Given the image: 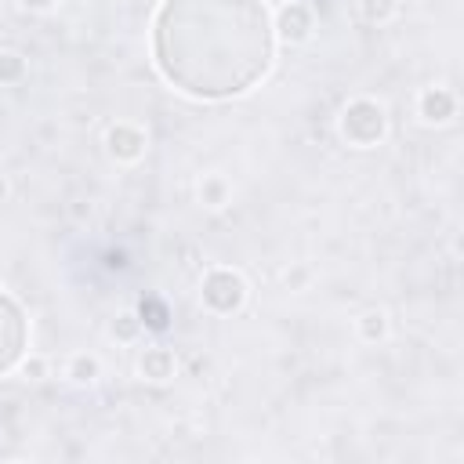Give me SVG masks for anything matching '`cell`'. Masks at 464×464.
<instances>
[{
    "label": "cell",
    "mask_w": 464,
    "mask_h": 464,
    "mask_svg": "<svg viewBox=\"0 0 464 464\" xmlns=\"http://www.w3.org/2000/svg\"><path fill=\"white\" fill-rule=\"evenodd\" d=\"M105 149L116 163H134L145 152V130L138 123H112L105 134Z\"/></svg>",
    "instance_id": "5"
},
{
    "label": "cell",
    "mask_w": 464,
    "mask_h": 464,
    "mask_svg": "<svg viewBox=\"0 0 464 464\" xmlns=\"http://www.w3.org/2000/svg\"><path fill=\"white\" fill-rule=\"evenodd\" d=\"M25 76V62L18 54H0V83H18Z\"/></svg>",
    "instance_id": "10"
},
{
    "label": "cell",
    "mask_w": 464,
    "mask_h": 464,
    "mask_svg": "<svg viewBox=\"0 0 464 464\" xmlns=\"http://www.w3.org/2000/svg\"><path fill=\"white\" fill-rule=\"evenodd\" d=\"M395 14V0H362V18L366 22H388Z\"/></svg>",
    "instance_id": "11"
},
{
    "label": "cell",
    "mask_w": 464,
    "mask_h": 464,
    "mask_svg": "<svg viewBox=\"0 0 464 464\" xmlns=\"http://www.w3.org/2000/svg\"><path fill=\"white\" fill-rule=\"evenodd\" d=\"M453 112H457L453 91H446V87H428V91L420 94V116H424L428 123H446V120H453Z\"/></svg>",
    "instance_id": "7"
},
{
    "label": "cell",
    "mask_w": 464,
    "mask_h": 464,
    "mask_svg": "<svg viewBox=\"0 0 464 464\" xmlns=\"http://www.w3.org/2000/svg\"><path fill=\"white\" fill-rule=\"evenodd\" d=\"M138 326H141V319H138V315H130V312H127V315H120V319H116V323H112V334H116V337H120V341H130V337H134V334H138Z\"/></svg>",
    "instance_id": "13"
},
{
    "label": "cell",
    "mask_w": 464,
    "mask_h": 464,
    "mask_svg": "<svg viewBox=\"0 0 464 464\" xmlns=\"http://www.w3.org/2000/svg\"><path fill=\"white\" fill-rule=\"evenodd\" d=\"M203 192H207V199H210V207H221V196H225V185H221L218 178H210V181L203 185Z\"/></svg>",
    "instance_id": "14"
},
{
    "label": "cell",
    "mask_w": 464,
    "mask_h": 464,
    "mask_svg": "<svg viewBox=\"0 0 464 464\" xmlns=\"http://www.w3.org/2000/svg\"><path fill=\"white\" fill-rule=\"evenodd\" d=\"M29 348V319L22 304L0 290V377L11 373Z\"/></svg>",
    "instance_id": "3"
},
{
    "label": "cell",
    "mask_w": 464,
    "mask_h": 464,
    "mask_svg": "<svg viewBox=\"0 0 464 464\" xmlns=\"http://www.w3.org/2000/svg\"><path fill=\"white\" fill-rule=\"evenodd\" d=\"M341 134H344V141L348 145H359V149H370V145H377L381 138H384V130H388V112H384V105L381 102H373V98H355V102H348L344 109H341Z\"/></svg>",
    "instance_id": "2"
},
{
    "label": "cell",
    "mask_w": 464,
    "mask_h": 464,
    "mask_svg": "<svg viewBox=\"0 0 464 464\" xmlns=\"http://www.w3.org/2000/svg\"><path fill=\"white\" fill-rule=\"evenodd\" d=\"M276 58L265 0H163L152 18L160 76L199 102L246 94Z\"/></svg>",
    "instance_id": "1"
},
{
    "label": "cell",
    "mask_w": 464,
    "mask_h": 464,
    "mask_svg": "<svg viewBox=\"0 0 464 464\" xmlns=\"http://www.w3.org/2000/svg\"><path fill=\"white\" fill-rule=\"evenodd\" d=\"M359 330H362L366 341H377V337L384 334V312H366V315L359 319Z\"/></svg>",
    "instance_id": "12"
},
{
    "label": "cell",
    "mask_w": 464,
    "mask_h": 464,
    "mask_svg": "<svg viewBox=\"0 0 464 464\" xmlns=\"http://www.w3.org/2000/svg\"><path fill=\"white\" fill-rule=\"evenodd\" d=\"M69 377L80 381V384L94 381V377H98V359H91V355H76V359L69 362Z\"/></svg>",
    "instance_id": "9"
},
{
    "label": "cell",
    "mask_w": 464,
    "mask_h": 464,
    "mask_svg": "<svg viewBox=\"0 0 464 464\" xmlns=\"http://www.w3.org/2000/svg\"><path fill=\"white\" fill-rule=\"evenodd\" d=\"M141 377L170 381L174 377V352L170 348H145L141 352Z\"/></svg>",
    "instance_id": "8"
},
{
    "label": "cell",
    "mask_w": 464,
    "mask_h": 464,
    "mask_svg": "<svg viewBox=\"0 0 464 464\" xmlns=\"http://www.w3.org/2000/svg\"><path fill=\"white\" fill-rule=\"evenodd\" d=\"M272 29H276V36L286 40V44H304V40L312 36V11H308L304 4H286V7L276 14Z\"/></svg>",
    "instance_id": "6"
},
{
    "label": "cell",
    "mask_w": 464,
    "mask_h": 464,
    "mask_svg": "<svg viewBox=\"0 0 464 464\" xmlns=\"http://www.w3.org/2000/svg\"><path fill=\"white\" fill-rule=\"evenodd\" d=\"M199 297H203V304L210 312L232 315L246 301V279L239 272H232V268H210L203 276V283H199Z\"/></svg>",
    "instance_id": "4"
},
{
    "label": "cell",
    "mask_w": 464,
    "mask_h": 464,
    "mask_svg": "<svg viewBox=\"0 0 464 464\" xmlns=\"http://www.w3.org/2000/svg\"><path fill=\"white\" fill-rule=\"evenodd\" d=\"M58 0H22V7H29V11H51Z\"/></svg>",
    "instance_id": "15"
}]
</instances>
